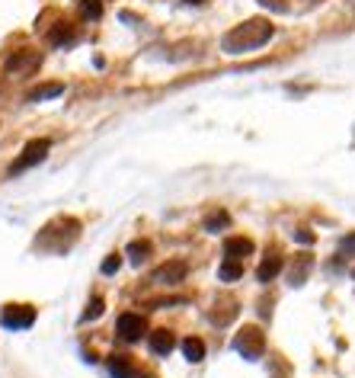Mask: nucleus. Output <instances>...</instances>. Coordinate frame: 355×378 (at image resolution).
<instances>
[{"label": "nucleus", "instance_id": "nucleus-13", "mask_svg": "<svg viewBox=\"0 0 355 378\" xmlns=\"http://www.w3.org/2000/svg\"><path fill=\"white\" fill-rule=\"evenodd\" d=\"M109 372H112V378H147L144 372H138L132 362H128V359H122V356H112L109 359Z\"/></svg>", "mask_w": 355, "mask_h": 378}, {"label": "nucleus", "instance_id": "nucleus-10", "mask_svg": "<svg viewBox=\"0 0 355 378\" xmlns=\"http://www.w3.org/2000/svg\"><path fill=\"white\" fill-rule=\"evenodd\" d=\"M173 350H176L173 330H154L151 334V353H157V356H170Z\"/></svg>", "mask_w": 355, "mask_h": 378}, {"label": "nucleus", "instance_id": "nucleus-18", "mask_svg": "<svg viewBox=\"0 0 355 378\" xmlns=\"http://www.w3.org/2000/svg\"><path fill=\"white\" fill-rule=\"evenodd\" d=\"M154 253V247H151V240H135V244H128V257H132V263H144L147 257Z\"/></svg>", "mask_w": 355, "mask_h": 378}, {"label": "nucleus", "instance_id": "nucleus-9", "mask_svg": "<svg viewBox=\"0 0 355 378\" xmlns=\"http://www.w3.org/2000/svg\"><path fill=\"white\" fill-rule=\"evenodd\" d=\"M282 267H285V260H282V253H279V250H269V253L263 257V263H259V269H256V279L266 286V282H272L275 276L282 273Z\"/></svg>", "mask_w": 355, "mask_h": 378}, {"label": "nucleus", "instance_id": "nucleus-1", "mask_svg": "<svg viewBox=\"0 0 355 378\" xmlns=\"http://www.w3.org/2000/svg\"><path fill=\"white\" fill-rule=\"evenodd\" d=\"M272 35H275V29H272L269 20H247V23L234 26L228 35H224V39H221V49L228 51V55H244V51L263 49Z\"/></svg>", "mask_w": 355, "mask_h": 378}, {"label": "nucleus", "instance_id": "nucleus-17", "mask_svg": "<svg viewBox=\"0 0 355 378\" xmlns=\"http://www.w3.org/2000/svg\"><path fill=\"white\" fill-rule=\"evenodd\" d=\"M182 356H186L189 362H202L205 359V343L199 340V336H186V340H182Z\"/></svg>", "mask_w": 355, "mask_h": 378}, {"label": "nucleus", "instance_id": "nucleus-6", "mask_svg": "<svg viewBox=\"0 0 355 378\" xmlns=\"http://www.w3.org/2000/svg\"><path fill=\"white\" fill-rule=\"evenodd\" d=\"M186 276H189L186 263H182V260H170V263H163V267L154 269L151 282H157V286H180Z\"/></svg>", "mask_w": 355, "mask_h": 378}, {"label": "nucleus", "instance_id": "nucleus-14", "mask_svg": "<svg viewBox=\"0 0 355 378\" xmlns=\"http://www.w3.org/2000/svg\"><path fill=\"white\" fill-rule=\"evenodd\" d=\"M49 42L51 45H70V42H77V29L70 26V23H58V26L49 29Z\"/></svg>", "mask_w": 355, "mask_h": 378}, {"label": "nucleus", "instance_id": "nucleus-4", "mask_svg": "<svg viewBox=\"0 0 355 378\" xmlns=\"http://www.w3.org/2000/svg\"><path fill=\"white\" fill-rule=\"evenodd\" d=\"M116 334H118V340H122V343H135V340H141V336L147 334L144 315H135V311H125V315H118Z\"/></svg>", "mask_w": 355, "mask_h": 378}, {"label": "nucleus", "instance_id": "nucleus-19", "mask_svg": "<svg viewBox=\"0 0 355 378\" xmlns=\"http://www.w3.org/2000/svg\"><path fill=\"white\" fill-rule=\"evenodd\" d=\"M224 228H230V215H228V212H211V215L205 218V231L218 234V231H224Z\"/></svg>", "mask_w": 355, "mask_h": 378}, {"label": "nucleus", "instance_id": "nucleus-22", "mask_svg": "<svg viewBox=\"0 0 355 378\" xmlns=\"http://www.w3.org/2000/svg\"><path fill=\"white\" fill-rule=\"evenodd\" d=\"M118 267H122V257H118V253H112V257L103 263V273H106V276H112Z\"/></svg>", "mask_w": 355, "mask_h": 378}, {"label": "nucleus", "instance_id": "nucleus-25", "mask_svg": "<svg viewBox=\"0 0 355 378\" xmlns=\"http://www.w3.org/2000/svg\"><path fill=\"white\" fill-rule=\"evenodd\" d=\"M186 4H192V7H199V4H208V0H186Z\"/></svg>", "mask_w": 355, "mask_h": 378}, {"label": "nucleus", "instance_id": "nucleus-8", "mask_svg": "<svg viewBox=\"0 0 355 378\" xmlns=\"http://www.w3.org/2000/svg\"><path fill=\"white\" fill-rule=\"evenodd\" d=\"M311 269H313V257L311 253H298L292 260V267H288V286H304Z\"/></svg>", "mask_w": 355, "mask_h": 378}, {"label": "nucleus", "instance_id": "nucleus-20", "mask_svg": "<svg viewBox=\"0 0 355 378\" xmlns=\"http://www.w3.org/2000/svg\"><path fill=\"white\" fill-rule=\"evenodd\" d=\"M80 13H84L87 20H99V16H103V0H84V4H80Z\"/></svg>", "mask_w": 355, "mask_h": 378}, {"label": "nucleus", "instance_id": "nucleus-23", "mask_svg": "<svg viewBox=\"0 0 355 378\" xmlns=\"http://www.w3.org/2000/svg\"><path fill=\"white\" fill-rule=\"evenodd\" d=\"M294 238H298L301 244H313V234L307 231V228H298V231H294Z\"/></svg>", "mask_w": 355, "mask_h": 378}, {"label": "nucleus", "instance_id": "nucleus-7", "mask_svg": "<svg viewBox=\"0 0 355 378\" xmlns=\"http://www.w3.org/2000/svg\"><path fill=\"white\" fill-rule=\"evenodd\" d=\"M39 68V55L32 49H20L7 58V74H26V71Z\"/></svg>", "mask_w": 355, "mask_h": 378}, {"label": "nucleus", "instance_id": "nucleus-5", "mask_svg": "<svg viewBox=\"0 0 355 378\" xmlns=\"http://www.w3.org/2000/svg\"><path fill=\"white\" fill-rule=\"evenodd\" d=\"M32 321H35L32 305H7V308L0 311V324L7 330H26L32 327Z\"/></svg>", "mask_w": 355, "mask_h": 378}, {"label": "nucleus", "instance_id": "nucleus-26", "mask_svg": "<svg viewBox=\"0 0 355 378\" xmlns=\"http://www.w3.org/2000/svg\"><path fill=\"white\" fill-rule=\"evenodd\" d=\"M352 279H355V273H352Z\"/></svg>", "mask_w": 355, "mask_h": 378}, {"label": "nucleus", "instance_id": "nucleus-21", "mask_svg": "<svg viewBox=\"0 0 355 378\" xmlns=\"http://www.w3.org/2000/svg\"><path fill=\"white\" fill-rule=\"evenodd\" d=\"M103 311H106V301L96 295V298H90V305H87V311H84V321H93V317H99V315H103Z\"/></svg>", "mask_w": 355, "mask_h": 378}, {"label": "nucleus", "instance_id": "nucleus-11", "mask_svg": "<svg viewBox=\"0 0 355 378\" xmlns=\"http://www.w3.org/2000/svg\"><path fill=\"white\" fill-rule=\"evenodd\" d=\"M237 317V301H228V298H221V301H215V308L208 311V321L211 324H218V327H224V324H230Z\"/></svg>", "mask_w": 355, "mask_h": 378}, {"label": "nucleus", "instance_id": "nucleus-15", "mask_svg": "<svg viewBox=\"0 0 355 378\" xmlns=\"http://www.w3.org/2000/svg\"><path fill=\"white\" fill-rule=\"evenodd\" d=\"M240 276H244V260H228L224 257L221 269H218V279L221 282H237Z\"/></svg>", "mask_w": 355, "mask_h": 378}, {"label": "nucleus", "instance_id": "nucleus-24", "mask_svg": "<svg viewBox=\"0 0 355 378\" xmlns=\"http://www.w3.org/2000/svg\"><path fill=\"white\" fill-rule=\"evenodd\" d=\"M259 4H266V7H282V0H259Z\"/></svg>", "mask_w": 355, "mask_h": 378}, {"label": "nucleus", "instance_id": "nucleus-3", "mask_svg": "<svg viewBox=\"0 0 355 378\" xmlns=\"http://www.w3.org/2000/svg\"><path fill=\"white\" fill-rule=\"evenodd\" d=\"M234 350L240 353L244 359H259L266 353V334L259 327H253V324H247V327L237 330Z\"/></svg>", "mask_w": 355, "mask_h": 378}, {"label": "nucleus", "instance_id": "nucleus-16", "mask_svg": "<svg viewBox=\"0 0 355 378\" xmlns=\"http://www.w3.org/2000/svg\"><path fill=\"white\" fill-rule=\"evenodd\" d=\"M61 90H64L61 84H39V87H32V90L26 93V99H29V103H42V99L61 97Z\"/></svg>", "mask_w": 355, "mask_h": 378}, {"label": "nucleus", "instance_id": "nucleus-2", "mask_svg": "<svg viewBox=\"0 0 355 378\" xmlns=\"http://www.w3.org/2000/svg\"><path fill=\"white\" fill-rule=\"evenodd\" d=\"M49 151H51V141H49V138H32V141H26V147L20 151V157L10 164V176H20L23 170L35 167V164H42L45 157H49Z\"/></svg>", "mask_w": 355, "mask_h": 378}, {"label": "nucleus", "instance_id": "nucleus-12", "mask_svg": "<svg viewBox=\"0 0 355 378\" xmlns=\"http://www.w3.org/2000/svg\"><path fill=\"white\" fill-rule=\"evenodd\" d=\"M253 253V240L250 238H228L224 240V257L228 260H244Z\"/></svg>", "mask_w": 355, "mask_h": 378}]
</instances>
